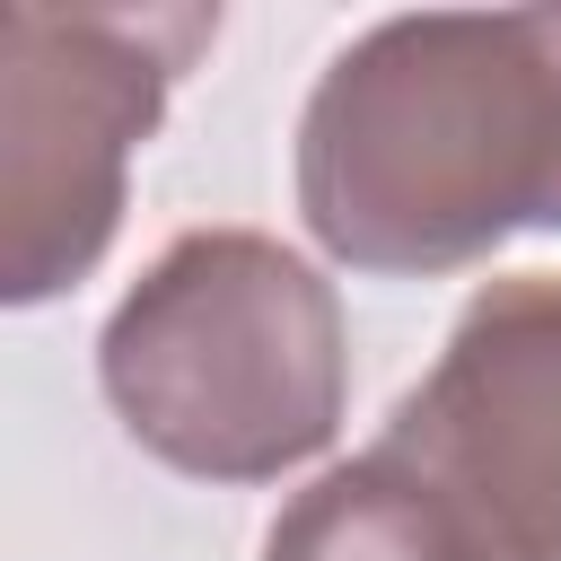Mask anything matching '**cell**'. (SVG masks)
Here are the masks:
<instances>
[{"label": "cell", "instance_id": "1", "mask_svg": "<svg viewBox=\"0 0 561 561\" xmlns=\"http://www.w3.org/2000/svg\"><path fill=\"white\" fill-rule=\"evenodd\" d=\"M561 9H421L351 35L298 114V219L377 280H438L543 219Z\"/></svg>", "mask_w": 561, "mask_h": 561}, {"label": "cell", "instance_id": "5", "mask_svg": "<svg viewBox=\"0 0 561 561\" xmlns=\"http://www.w3.org/2000/svg\"><path fill=\"white\" fill-rule=\"evenodd\" d=\"M263 561H465L438 508L368 447L333 473H316L263 535Z\"/></svg>", "mask_w": 561, "mask_h": 561}, {"label": "cell", "instance_id": "3", "mask_svg": "<svg viewBox=\"0 0 561 561\" xmlns=\"http://www.w3.org/2000/svg\"><path fill=\"white\" fill-rule=\"evenodd\" d=\"M219 9H0V298L79 289L131 193V149Z\"/></svg>", "mask_w": 561, "mask_h": 561}, {"label": "cell", "instance_id": "6", "mask_svg": "<svg viewBox=\"0 0 561 561\" xmlns=\"http://www.w3.org/2000/svg\"><path fill=\"white\" fill-rule=\"evenodd\" d=\"M543 228H561V149H552V184H543Z\"/></svg>", "mask_w": 561, "mask_h": 561}, {"label": "cell", "instance_id": "2", "mask_svg": "<svg viewBox=\"0 0 561 561\" xmlns=\"http://www.w3.org/2000/svg\"><path fill=\"white\" fill-rule=\"evenodd\" d=\"M96 386L158 465L193 482H280L342 430V298L263 228H184L105 316Z\"/></svg>", "mask_w": 561, "mask_h": 561}, {"label": "cell", "instance_id": "4", "mask_svg": "<svg viewBox=\"0 0 561 561\" xmlns=\"http://www.w3.org/2000/svg\"><path fill=\"white\" fill-rule=\"evenodd\" d=\"M377 456L465 561H561V272L482 280Z\"/></svg>", "mask_w": 561, "mask_h": 561}]
</instances>
